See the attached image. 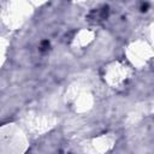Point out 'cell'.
Returning a JSON list of instances; mask_svg holds the SVG:
<instances>
[{
    "mask_svg": "<svg viewBox=\"0 0 154 154\" xmlns=\"http://www.w3.org/2000/svg\"><path fill=\"white\" fill-rule=\"evenodd\" d=\"M130 76V67L119 61L112 63L105 69V81L113 88H120L126 84Z\"/></svg>",
    "mask_w": 154,
    "mask_h": 154,
    "instance_id": "4",
    "label": "cell"
},
{
    "mask_svg": "<svg viewBox=\"0 0 154 154\" xmlns=\"http://www.w3.org/2000/svg\"><path fill=\"white\" fill-rule=\"evenodd\" d=\"M28 146L26 135L17 124H5L0 128V153H23Z\"/></svg>",
    "mask_w": 154,
    "mask_h": 154,
    "instance_id": "1",
    "label": "cell"
},
{
    "mask_svg": "<svg viewBox=\"0 0 154 154\" xmlns=\"http://www.w3.org/2000/svg\"><path fill=\"white\" fill-rule=\"evenodd\" d=\"M77 2H84V1H88V0H76Z\"/></svg>",
    "mask_w": 154,
    "mask_h": 154,
    "instance_id": "11",
    "label": "cell"
},
{
    "mask_svg": "<svg viewBox=\"0 0 154 154\" xmlns=\"http://www.w3.org/2000/svg\"><path fill=\"white\" fill-rule=\"evenodd\" d=\"M66 99L70 102L73 111L78 113L88 112L94 103V97L91 91L87 88V85L81 83H76L69 89V93L66 94Z\"/></svg>",
    "mask_w": 154,
    "mask_h": 154,
    "instance_id": "3",
    "label": "cell"
},
{
    "mask_svg": "<svg viewBox=\"0 0 154 154\" xmlns=\"http://www.w3.org/2000/svg\"><path fill=\"white\" fill-rule=\"evenodd\" d=\"M7 45H8V42L4 37H0V67L2 66V64H4L5 59H6Z\"/></svg>",
    "mask_w": 154,
    "mask_h": 154,
    "instance_id": "9",
    "label": "cell"
},
{
    "mask_svg": "<svg viewBox=\"0 0 154 154\" xmlns=\"http://www.w3.org/2000/svg\"><path fill=\"white\" fill-rule=\"evenodd\" d=\"M113 147V138L109 136H99L96 138H93L88 142V146L85 144V149L87 152H91V153H103V152H108L111 150Z\"/></svg>",
    "mask_w": 154,
    "mask_h": 154,
    "instance_id": "7",
    "label": "cell"
},
{
    "mask_svg": "<svg viewBox=\"0 0 154 154\" xmlns=\"http://www.w3.org/2000/svg\"><path fill=\"white\" fill-rule=\"evenodd\" d=\"M94 40V32L91 30H88V29H83L81 30L76 36H75V40H73V43L78 47H85L88 46L91 41Z\"/></svg>",
    "mask_w": 154,
    "mask_h": 154,
    "instance_id": "8",
    "label": "cell"
},
{
    "mask_svg": "<svg viewBox=\"0 0 154 154\" xmlns=\"http://www.w3.org/2000/svg\"><path fill=\"white\" fill-rule=\"evenodd\" d=\"M126 55L134 66L142 67L143 65H146L152 59L153 52H152L150 46L147 42L136 41V42H132L128 47Z\"/></svg>",
    "mask_w": 154,
    "mask_h": 154,
    "instance_id": "6",
    "label": "cell"
},
{
    "mask_svg": "<svg viewBox=\"0 0 154 154\" xmlns=\"http://www.w3.org/2000/svg\"><path fill=\"white\" fill-rule=\"evenodd\" d=\"M58 120L54 116L46 113H30L24 119L25 126L35 134H43L51 130L55 126Z\"/></svg>",
    "mask_w": 154,
    "mask_h": 154,
    "instance_id": "5",
    "label": "cell"
},
{
    "mask_svg": "<svg viewBox=\"0 0 154 154\" xmlns=\"http://www.w3.org/2000/svg\"><path fill=\"white\" fill-rule=\"evenodd\" d=\"M32 6L30 0H10L4 11L2 20L7 28L14 30L20 28L31 16Z\"/></svg>",
    "mask_w": 154,
    "mask_h": 154,
    "instance_id": "2",
    "label": "cell"
},
{
    "mask_svg": "<svg viewBox=\"0 0 154 154\" xmlns=\"http://www.w3.org/2000/svg\"><path fill=\"white\" fill-rule=\"evenodd\" d=\"M31 2H35V4H43V2H46L47 0H30Z\"/></svg>",
    "mask_w": 154,
    "mask_h": 154,
    "instance_id": "10",
    "label": "cell"
}]
</instances>
